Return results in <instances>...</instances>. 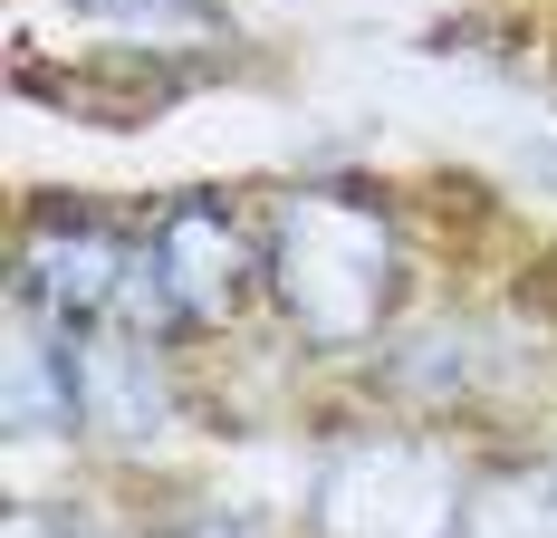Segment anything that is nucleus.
Returning a JSON list of instances; mask_svg holds the SVG:
<instances>
[{
    "mask_svg": "<svg viewBox=\"0 0 557 538\" xmlns=\"http://www.w3.org/2000/svg\"><path fill=\"white\" fill-rule=\"evenodd\" d=\"M260 289L308 356H356L404 308V221L375 183H288L260 212Z\"/></svg>",
    "mask_w": 557,
    "mask_h": 538,
    "instance_id": "1",
    "label": "nucleus"
},
{
    "mask_svg": "<svg viewBox=\"0 0 557 538\" xmlns=\"http://www.w3.org/2000/svg\"><path fill=\"white\" fill-rule=\"evenodd\" d=\"M10 308L39 327H145V337H173V308L154 289V260H145V231L87 212V203H39L20 221Z\"/></svg>",
    "mask_w": 557,
    "mask_h": 538,
    "instance_id": "2",
    "label": "nucleus"
},
{
    "mask_svg": "<svg viewBox=\"0 0 557 538\" xmlns=\"http://www.w3.org/2000/svg\"><path fill=\"white\" fill-rule=\"evenodd\" d=\"M471 472L433 432H356L308 481L318 538H461L471 529Z\"/></svg>",
    "mask_w": 557,
    "mask_h": 538,
    "instance_id": "3",
    "label": "nucleus"
},
{
    "mask_svg": "<svg viewBox=\"0 0 557 538\" xmlns=\"http://www.w3.org/2000/svg\"><path fill=\"white\" fill-rule=\"evenodd\" d=\"M145 260H154V289L173 308V337H202V327L240 318V298L260 289L270 250H260V221L231 193H173L145 221Z\"/></svg>",
    "mask_w": 557,
    "mask_h": 538,
    "instance_id": "4",
    "label": "nucleus"
},
{
    "mask_svg": "<svg viewBox=\"0 0 557 538\" xmlns=\"http://www.w3.org/2000/svg\"><path fill=\"white\" fill-rule=\"evenodd\" d=\"M67 337V376H77V432L107 452H145L173 432V366L164 337L145 327H58Z\"/></svg>",
    "mask_w": 557,
    "mask_h": 538,
    "instance_id": "5",
    "label": "nucleus"
},
{
    "mask_svg": "<svg viewBox=\"0 0 557 538\" xmlns=\"http://www.w3.org/2000/svg\"><path fill=\"white\" fill-rule=\"evenodd\" d=\"M10 442H77V376H67V337L20 318L10 346Z\"/></svg>",
    "mask_w": 557,
    "mask_h": 538,
    "instance_id": "6",
    "label": "nucleus"
},
{
    "mask_svg": "<svg viewBox=\"0 0 557 538\" xmlns=\"http://www.w3.org/2000/svg\"><path fill=\"white\" fill-rule=\"evenodd\" d=\"M394 384L413 394V404H481L491 394V337L481 327H423V337H404L394 346Z\"/></svg>",
    "mask_w": 557,
    "mask_h": 538,
    "instance_id": "7",
    "label": "nucleus"
},
{
    "mask_svg": "<svg viewBox=\"0 0 557 538\" xmlns=\"http://www.w3.org/2000/svg\"><path fill=\"white\" fill-rule=\"evenodd\" d=\"M67 10L97 29H125L135 49H222L231 39L222 0H67Z\"/></svg>",
    "mask_w": 557,
    "mask_h": 538,
    "instance_id": "8",
    "label": "nucleus"
},
{
    "mask_svg": "<svg viewBox=\"0 0 557 538\" xmlns=\"http://www.w3.org/2000/svg\"><path fill=\"white\" fill-rule=\"evenodd\" d=\"M461 538H557V462L481 481V490H471V529H461Z\"/></svg>",
    "mask_w": 557,
    "mask_h": 538,
    "instance_id": "9",
    "label": "nucleus"
},
{
    "mask_svg": "<svg viewBox=\"0 0 557 538\" xmlns=\"http://www.w3.org/2000/svg\"><path fill=\"white\" fill-rule=\"evenodd\" d=\"M10 538H107L87 510H67V500H20L10 510Z\"/></svg>",
    "mask_w": 557,
    "mask_h": 538,
    "instance_id": "10",
    "label": "nucleus"
},
{
    "mask_svg": "<svg viewBox=\"0 0 557 538\" xmlns=\"http://www.w3.org/2000/svg\"><path fill=\"white\" fill-rule=\"evenodd\" d=\"M164 538H270L250 510H193V519H173Z\"/></svg>",
    "mask_w": 557,
    "mask_h": 538,
    "instance_id": "11",
    "label": "nucleus"
}]
</instances>
